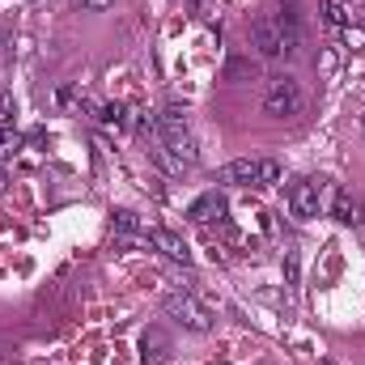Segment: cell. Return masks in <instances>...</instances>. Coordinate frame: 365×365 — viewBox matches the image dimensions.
Listing matches in <instances>:
<instances>
[{
    "label": "cell",
    "instance_id": "6da1fadb",
    "mask_svg": "<svg viewBox=\"0 0 365 365\" xmlns=\"http://www.w3.org/2000/svg\"><path fill=\"white\" fill-rule=\"evenodd\" d=\"M158 136H162V145L182 158L187 166L195 162V145H191V128H187V110L182 106H166L162 115H158Z\"/></svg>",
    "mask_w": 365,
    "mask_h": 365
},
{
    "label": "cell",
    "instance_id": "7a4b0ae2",
    "mask_svg": "<svg viewBox=\"0 0 365 365\" xmlns=\"http://www.w3.org/2000/svg\"><path fill=\"white\" fill-rule=\"evenodd\" d=\"M302 106H306V93H302V86H297L293 77H272V81H268V90H264V110H268L272 119H293Z\"/></svg>",
    "mask_w": 365,
    "mask_h": 365
},
{
    "label": "cell",
    "instance_id": "3957f363",
    "mask_svg": "<svg viewBox=\"0 0 365 365\" xmlns=\"http://www.w3.org/2000/svg\"><path fill=\"white\" fill-rule=\"evenodd\" d=\"M162 306H166L170 319H179L182 327H191V331H212V314H208V306H200L187 289H170V293L162 297Z\"/></svg>",
    "mask_w": 365,
    "mask_h": 365
},
{
    "label": "cell",
    "instance_id": "277c9868",
    "mask_svg": "<svg viewBox=\"0 0 365 365\" xmlns=\"http://www.w3.org/2000/svg\"><path fill=\"white\" fill-rule=\"evenodd\" d=\"M251 43H255V51H259L264 60H284V38H280V21H276L272 13H259V17L251 21Z\"/></svg>",
    "mask_w": 365,
    "mask_h": 365
},
{
    "label": "cell",
    "instance_id": "5b68a950",
    "mask_svg": "<svg viewBox=\"0 0 365 365\" xmlns=\"http://www.w3.org/2000/svg\"><path fill=\"white\" fill-rule=\"evenodd\" d=\"M331 217L340 221V225H361L365 221V204L357 191H349V187H340L336 191V200H331Z\"/></svg>",
    "mask_w": 365,
    "mask_h": 365
},
{
    "label": "cell",
    "instance_id": "8992f818",
    "mask_svg": "<svg viewBox=\"0 0 365 365\" xmlns=\"http://www.w3.org/2000/svg\"><path fill=\"white\" fill-rule=\"evenodd\" d=\"M170 361V336L162 327H149L140 336V365H166Z\"/></svg>",
    "mask_w": 365,
    "mask_h": 365
},
{
    "label": "cell",
    "instance_id": "52a82bcc",
    "mask_svg": "<svg viewBox=\"0 0 365 365\" xmlns=\"http://www.w3.org/2000/svg\"><path fill=\"white\" fill-rule=\"evenodd\" d=\"M289 208H293V217H319V182H293L289 187Z\"/></svg>",
    "mask_w": 365,
    "mask_h": 365
},
{
    "label": "cell",
    "instance_id": "ba28073f",
    "mask_svg": "<svg viewBox=\"0 0 365 365\" xmlns=\"http://www.w3.org/2000/svg\"><path fill=\"white\" fill-rule=\"evenodd\" d=\"M217 179L230 182V187H259V162H251V158H234V162L221 166Z\"/></svg>",
    "mask_w": 365,
    "mask_h": 365
},
{
    "label": "cell",
    "instance_id": "9c48e42d",
    "mask_svg": "<svg viewBox=\"0 0 365 365\" xmlns=\"http://www.w3.org/2000/svg\"><path fill=\"white\" fill-rule=\"evenodd\" d=\"M149 247H158L166 259H175V264H191V247L182 242L179 234H170V230H149Z\"/></svg>",
    "mask_w": 365,
    "mask_h": 365
},
{
    "label": "cell",
    "instance_id": "30bf717a",
    "mask_svg": "<svg viewBox=\"0 0 365 365\" xmlns=\"http://www.w3.org/2000/svg\"><path fill=\"white\" fill-rule=\"evenodd\" d=\"M195 225H212V221H221L225 217V195L221 191H204L195 204H191V212H187Z\"/></svg>",
    "mask_w": 365,
    "mask_h": 365
},
{
    "label": "cell",
    "instance_id": "8fae6325",
    "mask_svg": "<svg viewBox=\"0 0 365 365\" xmlns=\"http://www.w3.org/2000/svg\"><path fill=\"white\" fill-rule=\"evenodd\" d=\"M90 115H93V123L106 128V132H123V123H128V110L119 102H106V106H93L90 102Z\"/></svg>",
    "mask_w": 365,
    "mask_h": 365
},
{
    "label": "cell",
    "instance_id": "7c38bea8",
    "mask_svg": "<svg viewBox=\"0 0 365 365\" xmlns=\"http://www.w3.org/2000/svg\"><path fill=\"white\" fill-rule=\"evenodd\" d=\"M149 153H153V162H158L166 175H182V170H187V162H182V158H175L166 145H158V149H149Z\"/></svg>",
    "mask_w": 365,
    "mask_h": 365
},
{
    "label": "cell",
    "instance_id": "4fadbf2b",
    "mask_svg": "<svg viewBox=\"0 0 365 365\" xmlns=\"http://www.w3.org/2000/svg\"><path fill=\"white\" fill-rule=\"evenodd\" d=\"M323 17H327L331 26H349V21H353V9H349L344 0H323Z\"/></svg>",
    "mask_w": 365,
    "mask_h": 365
},
{
    "label": "cell",
    "instance_id": "5bb4252c",
    "mask_svg": "<svg viewBox=\"0 0 365 365\" xmlns=\"http://www.w3.org/2000/svg\"><path fill=\"white\" fill-rule=\"evenodd\" d=\"M17 149H21V132H17L13 123H9V128H0V166H4Z\"/></svg>",
    "mask_w": 365,
    "mask_h": 365
},
{
    "label": "cell",
    "instance_id": "9a60e30c",
    "mask_svg": "<svg viewBox=\"0 0 365 365\" xmlns=\"http://www.w3.org/2000/svg\"><path fill=\"white\" fill-rule=\"evenodd\" d=\"M280 175H284V170H280V162H276V158H264V162H259V187L280 182Z\"/></svg>",
    "mask_w": 365,
    "mask_h": 365
},
{
    "label": "cell",
    "instance_id": "2e32d148",
    "mask_svg": "<svg viewBox=\"0 0 365 365\" xmlns=\"http://www.w3.org/2000/svg\"><path fill=\"white\" fill-rule=\"evenodd\" d=\"M255 73H259V68H255L251 60H230V64H225V77H230V81H242V77H255Z\"/></svg>",
    "mask_w": 365,
    "mask_h": 365
},
{
    "label": "cell",
    "instance_id": "e0dca14e",
    "mask_svg": "<svg viewBox=\"0 0 365 365\" xmlns=\"http://www.w3.org/2000/svg\"><path fill=\"white\" fill-rule=\"evenodd\" d=\"M136 225H140V221H136V212H128V208H119V212H115V230H123V234H132Z\"/></svg>",
    "mask_w": 365,
    "mask_h": 365
},
{
    "label": "cell",
    "instance_id": "ac0fdd59",
    "mask_svg": "<svg viewBox=\"0 0 365 365\" xmlns=\"http://www.w3.org/2000/svg\"><path fill=\"white\" fill-rule=\"evenodd\" d=\"M284 280L297 284V251H284Z\"/></svg>",
    "mask_w": 365,
    "mask_h": 365
},
{
    "label": "cell",
    "instance_id": "d6986e66",
    "mask_svg": "<svg viewBox=\"0 0 365 365\" xmlns=\"http://www.w3.org/2000/svg\"><path fill=\"white\" fill-rule=\"evenodd\" d=\"M9 123H13V98L0 93V128H9Z\"/></svg>",
    "mask_w": 365,
    "mask_h": 365
},
{
    "label": "cell",
    "instance_id": "ffe728a7",
    "mask_svg": "<svg viewBox=\"0 0 365 365\" xmlns=\"http://www.w3.org/2000/svg\"><path fill=\"white\" fill-rule=\"evenodd\" d=\"M115 0H77V9H86V13H106Z\"/></svg>",
    "mask_w": 365,
    "mask_h": 365
},
{
    "label": "cell",
    "instance_id": "44dd1931",
    "mask_svg": "<svg viewBox=\"0 0 365 365\" xmlns=\"http://www.w3.org/2000/svg\"><path fill=\"white\" fill-rule=\"evenodd\" d=\"M280 13H284V17H302V13H297V0H280Z\"/></svg>",
    "mask_w": 365,
    "mask_h": 365
},
{
    "label": "cell",
    "instance_id": "7402d4cb",
    "mask_svg": "<svg viewBox=\"0 0 365 365\" xmlns=\"http://www.w3.org/2000/svg\"><path fill=\"white\" fill-rule=\"evenodd\" d=\"M4 187H9V175H4V166H0V191H4Z\"/></svg>",
    "mask_w": 365,
    "mask_h": 365
}]
</instances>
